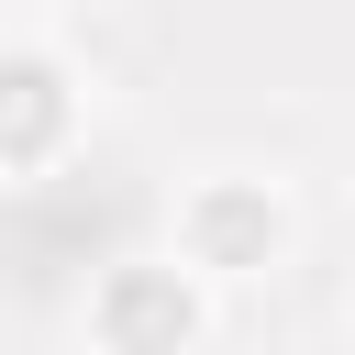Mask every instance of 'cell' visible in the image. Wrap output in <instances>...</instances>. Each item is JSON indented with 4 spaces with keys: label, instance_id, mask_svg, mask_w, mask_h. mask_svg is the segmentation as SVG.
I'll return each instance as SVG.
<instances>
[{
    "label": "cell",
    "instance_id": "obj_1",
    "mask_svg": "<svg viewBox=\"0 0 355 355\" xmlns=\"http://www.w3.org/2000/svg\"><path fill=\"white\" fill-rule=\"evenodd\" d=\"M200 333V300L178 266H111L100 277V344L111 355H178Z\"/></svg>",
    "mask_w": 355,
    "mask_h": 355
},
{
    "label": "cell",
    "instance_id": "obj_3",
    "mask_svg": "<svg viewBox=\"0 0 355 355\" xmlns=\"http://www.w3.org/2000/svg\"><path fill=\"white\" fill-rule=\"evenodd\" d=\"M189 244H200L211 266H266V244H277V211H266L255 189H200V211H189Z\"/></svg>",
    "mask_w": 355,
    "mask_h": 355
},
{
    "label": "cell",
    "instance_id": "obj_2",
    "mask_svg": "<svg viewBox=\"0 0 355 355\" xmlns=\"http://www.w3.org/2000/svg\"><path fill=\"white\" fill-rule=\"evenodd\" d=\"M67 144V78L44 55H0V166H44Z\"/></svg>",
    "mask_w": 355,
    "mask_h": 355
}]
</instances>
